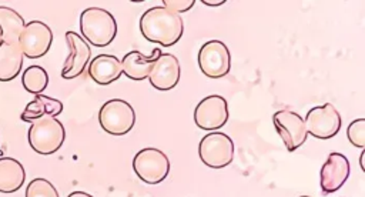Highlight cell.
<instances>
[{"label": "cell", "mask_w": 365, "mask_h": 197, "mask_svg": "<svg viewBox=\"0 0 365 197\" xmlns=\"http://www.w3.org/2000/svg\"><path fill=\"white\" fill-rule=\"evenodd\" d=\"M23 53L19 43L0 44V81H11L23 67Z\"/></svg>", "instance_id": "d6986e66"}, {"label": "cell", "mask_w": 365, "mask_h": 197, "mask_svg": "<svg viewBox=\"0 0 365 197\" xmlns=\"http://www.w3.org/2000/svg\"><path fill=\"white\" fill-rule=\"evenodd\" d=\"M26 197H60L57 188L46 178H33L26 187Z\"/></svg>", "instance_id": "7402d4cb"}, {"label": "cell", "mask_w": 365, "mask_h": 197, "mask_svg": "<svg viewBox=\"0 0 365 197\" xmlns=\"http://www.w3.org/2000/svg\"><path fill=\"white\" fill-rule=\"evenodd\" d=\"M228 117L227 100L217 94L204 97L194 108V123L201 130H220L225 126Z\"/></svg>", "instance_id": "8fae6325"}, {"label": "cell", "mask_w": 365, "mask_h": 197, "mask_svg": "<svg viewBox=\"0 0 365 197\" xmlns=\"http://www.w3.org/2000/svg\"><path fill=\"white\" fill-rule=\"evenodd\" d=\"M1 43H3V41H1V37H0V44H1Z\"/></svg>", "instance_id": "4316f807"}, {"label": "cell", "mask_w": 365, "mask_h": 197, "mask_svg": "<svg viewBox=\"0 0 365 197\" xmlns=\"http://www.w3.org/2000/svg\"><path fill=\"white\" fill-rule=\"evenodd\" d=\"M80 31L91 46L106 47L117 36V21L110 11L101 7H88L80 14Z\"/></svg>", "instance_id": "7a4b0ae2"}, {"label": "cell", "mask_w": 365, "mask_h": 197, "mask_svg": "<svg viewBox=\"0 0 365 197\" xmlns=\"http://www.w3.org/2000/svg\"><path fill=\"white\" fill-rule=\"evenodd\" d=\"M27 140L36 153L48 156L63 146L66 140V130L60 120L44 116L31 123L27 131Z\"/></svg>", "instance_id": "3957f363"}, {"label": "cell", "mask_w": 365, "mask_h": 197, "mask_svg": "<svg viewBox=\"0 0 365 197\" xmlns=\"http://www.w3.org/2000/svg\"><path fill=\"white\" fill-rule=\"evenodd\" d=\"M272 123L288 151H295L307 141L308 133L305 130V123L298 113L292 110H279L274 113Z\"/></svg>", "instance_id": "30bf717a"}, {"label": "cell", "mask_w": 365, "mask_h": 197, "mask_svg": "<svg viewBox=\"0 0 365 197\" xmlns=\"http://www.w3.org/2000/svg\"><path fill=\"white\" fill-rule=\"evenodd\" d=\"M301 197H309V196H301Z\"/></svg>", "instance_id": "83f0119b"}, {"label": "cell", "mask_w": 365, "mask_h": 197, "mask_svg": "<svg viewBox=\"0 0 365 197\" xmlns=\"http://www.w3.org/2000/svg\"><path fill=\"white\" fill-rule=\"evenodd\" d=\"M63 111V103L57 98L44 96V94H36L34 98L27 103L24 107L20 118L23 121H36L44 116L50 117H57Z\"/></svg>", "instance_id": "e0dca14e"}, {"label": "cell", "mask_w": 365, "mask_h": 197, "mask_svg": "<svg viewBox=\"0 0 365 197\" xmlns=\"http://www.w3.org/2000/svg\"><path fill=\"white\" fill-rule=\"evenodd\" d=\"M181 77V66L178 59L171 53H161L155 60L148 80L157 90L167 91L174 89Z\"/></svg>", "instance_id": "5bb4252c"}, {"label": "cell", "mask_w": 365, "mask_h": 197, "mask_svg": "<svg viewBox=\"0 0 365 197\" xmlns=\"http://www.w3.org/2000/svg\"><path fill=\"white\" fill-rule=\"evenodd\" d=\"M202 3L204 4H207V6H221V4H224L225 3V0H218V1H210V0H202Z\"/></svg>", "instance_id": "484cf974"}, {"label": "cell", "mask_w": 365, "mask_h": 197, "mask_svg": "<svg viewBox=\"0 0 365 197\" xmlns=\"http://www.w3.org/2000/svg\"><path fill=\"white\" fill-rule=\"evenodd\" d=\"M121 74V61L113 54H98L88 63V76L100 86L114 83Z\"/></svg>", "instance_id": "2e32d148"}, {"label": "cell", "mask_w": 365, "mask_h": 197, "mask_svg": "<svg viewBox=\"0 0 365 197\" xmlns=\"http://www.w3.org/2000/svg\"><path fill=\"white\" fill-rule=\"evenodd\" d=\"M26 180L23 164L13 157H0V193L17 191Z\"/></svg>", "instance_id": "ac0fdd59"}, {"label": "cell", "mask_w": 365, "mask_h": 197, "mask_svg": "<svg viewBox=\"0 0 365 197\" xmlns=\"http://www.w3.org/2000/svg\"><path fill=\"white\" fill-rule=\"evenodd\" d=\"M200 70L210 79H220L230 73L231 54L221 40L205 41L198 51Z\"/></svg>", "instance_id": "ba28073f"}, {"label": "cell", "mask_w": 365, "mask_h": 197, "mask_svg": "<svg viewBox=\"0 0 365 197\" xmlns=\"http://www.w3.org/2000/svg\"><path fill=\"white\" fill-rule=\"evenodd\" d=\"M346 136L351 144L355 147L364 148L365 147V118L354 120L346 130Z\"/></svg>", "instance_id": "603a6c76"}, {"label": "cell", "mask_w": 365, "mask_h": 197, "mask_svg": "<svg viewBox=\"0 0 365 197\" xmlns=\"http://www.w3.org/2000/svg\"><path fill=\"white\" fill-rule=\"evenodd\" d=\"M304 123L308 134L319 140H328L338 134L341 130L342 118L334 104L325 103L308 110Z\"/></svg>", "instance_id": "52a82bcc"}, {"label": "cell", "mask_w": 365, "mask_h": 197, "mask_svg": "<svg viewBox=\"0 0 365 197\" xmlns=\"http://www.w3.org/2000/svg\"><path fill=\"white\" fill-rule=\"evenodd\" d=\"M17 43L23 56L29 59H40L47 54L51 47L53 31L46 23L33 20L24 26Z\"/></svg>", "instance_id": "9c48e42d"}, {"label": "cell", "mask_w": 365, "mask_h": 197, "mask_svg": "<svg viewBox=\"0 0 365 197\" xmlns=\"http://www.w3.org/2000/svg\"><path fill=\"white\" fill-rule=\"evenodd\" d=\"M201 161L211 168H222L234 158V143L230 136L221 131L205 134L198 144Z\"/></svg>", "instance_id": "8992f818"}, {"label": "cell", "mask_w": 365, "mask_h": 197, "mask_svg": "<svg viewBox=\"0 0 365 197\" xmlns=\"http://www.w3.org/2000/svg\"><path fill=\"white\" fill-rule=\"evenodd\" d=\"M140 31L148 41L170 47L180 41L184 33V21L178 13L164 6H154L145 10L140 19Z\"/></svg>", "instance_id": "6da1fadb"}, {"label": "cell", "mask_w": 365, "mask_h": 197, "mask_svg": "<svg viewBox=\"0 0 365 197\" xmlns=\"http://www.w3.org/2000/svg\"><path fill=\"white\" fill-rule=\"evenodd\" d=\"M67 197H94V196H91V194H88L86 191H73Z\"/></svg>", "instance_id": "d4e9b609"}, {"label": "cell", "mask_w": 365, "mask_h": 197, "mask_svg": "<svg viewBox=\"0 0 365 197\" xmlns=\"http://www.w3.org/2000/svg\"><path fill=\"white\" fill-rule=\"evenodd\" d=\"M349 161L341 153H331L321 167L319 183L322 193H334L339 190L349 177Z\"/></svg>", "instance_id": "4fadbf2b"}, {"label": "cell", "mask_w": 365, "mask_h": 197, "mask_svg": "<svg viewBox=\"0 0 365 197\" xmlns=\"http://www.w3.org/2000/svg\"><path fill=\"white\" fill-rule=\"evenodd\" d=\"M21 84L26 91L34 96L41 94L48 86V74L41 66H29L21 74Z\"/></svg>", "instance_id": "44dd1931"}, {"label": "cell", "mask_w": 365, "mask_h": 197, "mask_svg": "<svg viewBox=\"0 0 365 197\" xmlns=\"http://www.w3.org/2000/svg\"><path fill=\"white\" fill-rule=\"evenodd\" d=\"M98 123L108 134L124 136L135 124V111L125 100L111 98L100 108Z\"/></svg>", "instance_id": "277c9868"}, {"label": "cell", "mask_w": 365, "mask_h": 197, "mask_svg": "<svg viewBox=\"0 0 365 197\" xmlns=\"http://www.w3.org/2000/svg\"><path fill=\"white\" fill-rule=\"evenodd\" d=\"M161 50L153 49L150 56H144L143 53L137 50H131L127 54H124L121 60V69L123 74H125L128 79L135 81H143L148 79L150 71L155 63V60L160 57Z\"/></svg>", "instance_id": "9a60e30c"}, {"label": "cell", "mask_w": 365, "mask_h": 197, "mask_svg": "<svg viewBox=\"0 0 365 197\" xmlns=\"http://www.w3.org/2000/svg\"><path fill=\"white\" fill-rule=\"evenodd\" d=\"M26 23L14 9L0 6V37L3 43H17Z\"/></svg>", "instance_id": "ffe728a7"}, {"label": "cell", "mask_w": 365, "mask_h": 197, "mask_svg": "<svg viewBox=\"0 0 365 197\" xmlns=\"http://www.w3.org/2000/svg\"><path fill=\"white\" fill-rule=\"evenodd\" d=\"M64 37L68 47V56L61 69V77L71 80L84 71L86 66L90 63L91 50L88 43L76 31H67Z\"/></svg>", "instance_id": "7c38bea8"}, {"label": "cell", "mask_w": 365, "mask_h": 197, "mask_svg": "<svg viewBox=\"0 0 365 197\" xmlns=\"http://www.w3.org/2000/svg\"><path fill=\"white\" fill-rule=\"evenodd\" d=\"M163 4L165 9L180 14L188 11L195 4V0H163Z\"/></svg>", "instance_id": "cb8c5ba5"}, {"label": "cell", "mask_w": 365, "mask_h": 197, "mask_svg": "<svg viewBox=\"0 0 365 197\" xmlns=\"http://www.w3.org/2000/svg\"><path fill=\"white\" fill-rule=\"evenodd\" d=\"M133 170L144 183L158 184L170 173V160L160 148L147 147L134 156Z\"/></svg>", "instance_id": "5b68a950"}]
</instances>
